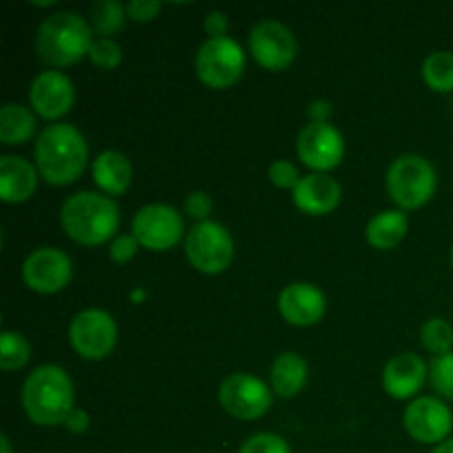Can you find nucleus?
<instances>
[{
  "instance_id": "1",
  "label": "nucleus",
  "mask_w": 453,
  "mask_h": 453,
  "mask_svg": "<svg viewBox=\"0 0 453 453\" xmlns=\"http://www.w3.org/2000/svg\"><path fill=\"white\" fill-rule=\"evenodd\" d=\"M88 146L82 133L71 124H51L35 142V166L40 177L53 186H66L87 168Z\"/></svg>"
},
{
  "instance_id": "2",
  "label": "nucleus",
  "mask_w": 453,
  "mask_h": 453,
  "mask_svg": "<svg viewBox=\"0 0 453 453\" xmlns=\"http://www.w3.org/2000/svg\"><path fill=\"white\" fill-rule=\"evenodd\" d=\"M75 394L69 374L58 365H42L31 372L22 388V407L31 423L53 427L66 423L73 407Z\"/></svg>"
},
{
  "instance_id": "3",
  "label": "nucleus",
  "mask_w": 453,
  "mask_h": 453,
  "mask_svg": "<svg viewBox=\"0 0 453 453\" xmlns=\"http://www.w3.org/2000/svg\"><path fill=\"white\" fill-rule=\"evenodd\" d=\"M60 217L66 234L82 246H100L113 237L119 226L118 203L97 193L71 195Z\"/></svg>"
},
{
  "instance_id": "4",
  "label": "nucleus",
  "mask_w": 453,
  "mask_h": 453,
  "mask_svg": "<svg viewBox=\"0 0 453 453\" xmlns=\"http://www.w3.org/2000/svg\"><path fill=\"white\" fill-rule=\"evenodd\" d=\"M91 27L80 13L58 12L40 25L35 49L51 66H69L82 60L91 47Z\"/></svg>"
},
{
  "instance_id": "5",
  "label": "nucleus",
  "mask_w": 453,
  "mask_h": 453,
  "mask_svg": "<svg viewBox=\"0 0 453 453\" xmlns=\"http://www.w3.org/2000/svg\"><path fill=\"white\" fill-rule=\"evenodd\" d=\"M388 193L405 211L420 208L436 193V171L420 155H403L388 171Z\"/></svg>"
},
{
  "instance_id": "6",
  "label": "nucleus",
  "mask_w": 453,
  "mask_h": 453,
  "mask_svg": "<svg viewBox=\"0 0 453 453\" xmlns=\"http://www.w3.org/2000/svg\"><path fill=\"white\" fill-rule=\"evenodd\" d=\"M243 49L233 38H208L195 58L199 80L211 88H228L243 73Z\"/></svg>"
},
{
  "instance_id": "7",
  "label": "nucleus",
  "mask_w": 453,
  "mask_h": 453,
  "mask_svg": "<svg viewBox=\"0 0 453 453\" xmlns=\"http://www.w3.org/2000/svg\"><path fill=\"white\" fill-rule=\"evenodd\" d=\"M233 237L217 221H202L186 237V257L199 273H224L233 261Z\"/></svg>"
},
{
  "instance_id": "8",
  "label": "nucleus",
  "mask_w": 453,
  "mask_h": 453,
  "mask_svg": "<svg viewBox=\"0 0 453 453\" xmlns=\"http://www.w3.org/2000/svg\"><path fill=\"white\" fill-rule=\"evenodd\" d=\"M69 339L80 357L88 361H100L113 352L118 327H115L113 317L104 310H84L71 323Z\"/></svg>"
},
{
  "instance_id": "9",
  "label": "nucleus",
  "mask_w": 453,
  "mask_h": 453,
  "mask_svg": "<svg viewBox=\"0 0 453 453\" xmlns=\"http://www.w3.org/2000/svg\"><path fill=\"white\" fill-rule=\"evenodd\" d=\"M184 233V219L166 203H149L133 217V237L149 250H168Z\"/></svg>"
},
{
  "instance_id": "10",
  "label": "nucleus",
  "mask_w": 453,
  "mask_h": 453,
  "mask_svg": "<svg viewBox=\"0 0 453 453\" xmlns=\"http://www.w3.org/2000/svg\"><path fill=\"white\" fill-rule=\"evenodd\" d=\"M219 401L230 416L242 420H257L273 405V394L264 380L250 374H233L221 383Z\"/></svg>"
},
{
  "instance_id": "11",
  "label": "nucleus",
  "mask_w": 453,
  "mask_h": 453,
  "mask_svg": "<svg viewBox=\"0 0 453 453\" xmlns=\"http://www.w3.org/2000/svg\"><path fill=\"white\" fill-rule=\"evenodd\" d=\"M250 53L265 69L283 71L295 62L296 38L283 22L261 20L250 31Z\"/></svg>"
},
{
  "instance_id": "12",
  "label": "nucleus",
  "mask_w": 453,
  "mask_h": 453,
  "mask_svg": "<svg viewBox=\"0 0 453 453\" xmlns=\"http://www.w3.org/2000/svg\"><path fill=\"white\" fill-rule=\"evenodd\" d=\"M296 153L305 166L314 171H330L343 159V135L330 122H310L296 137Z\"/></svg>"
},
{
  "instance_id": "13",
  "label": "nucleus",
  "mask_w": 453,
  "mask_h": 453,
  "mask_svg": "<svg viewBox=\"0 0 453 453\" xmlns=\"http://www.w3.org/2000/svg\"><path fill=\"white\" fill-rule=\"evenodd\" d=\"M71 274H73V264L58 248H38L22 264L25 283L31 290L42 292V295L62 290L71 281Z\"/></svg>"
},
{
  "instance_id": "14",
  "label": "nucleus",
  "mask_w": 453,
  "mask_h": 453,
  "mask_svg": "<svg viewBox=\"0 0 453 453\" xmlns=\"http://www.w3.org/2000/svg\"><path fill=\"white\" fill-rule=\"evenodd\" d=\"M31 106L44 119H58L66 115L73 106V82L60 71H44L31 82Z\"/></svg>"
},
{
  "instance_id": "15",
  "label": "nucleus",
  "mask_w": 453,
  "mask_h": 453,
  "mask_svg": "<svg viewBox=\"0 0 453 453\" xmlns=\"http://www.w3.org/2000/svg\"><path fill=\"white\" fill-rule=\"evenodd\" d=\"M405 427L414 441L441 442L451 432V414L442 401L423 396L411 403L405 411Z\"/></svg>"
},
{
  "instance_id": "16",
  "label": "nucleus",
  "mask_w": 453,
  "mask_h": 453,
  "mask_svg": "<svg viewBox=\"0 0 453 453\" xmlns=\"http://www.w3.org/2000/svg\"><path fill=\"white\" fill-rule=\"evenodd\" d=\"M279 312L292 326H314L326 314V296L310 283H292L279 295Z\"/></svg>"
},
{
  "instance_id": "17",
  "label": "nucleus",
  "mask_w": 453,
  "mask_h": 453,
  "mask_svg": "<svg viewBox=\"0 0 453 453\" xmlns=\"http://www.w3.org/2000/svg\"><path fill=\"white\" fill-rule=\"evenodd\" d=\"M296 208L308 215H327L341 202V184L326 173H310L292 190Z\"/></svg>"
},
{
  "instance_id": "18",
  "label": "nucleus",
  "mask_w": 453,
  "mask_h": 453,
  "mask_svg": "<svg viewBox=\"0 0 453 453\" xmlns=\"http://www.w3.org/2000/svg\"><path fill=\"white\" fill-rule=\"evenodd\" d=\"M425 376H427V367L423 358L411 352L398 354L385 365L383 388L389 396L410 398L423 388Z\"/></svg>"
},
{
  "instance_id": "19",
  "label": "nucleus",
  "mask_w": 453,
  "mask_h": 453,
  "mask_svg": "<svg viewBox=\"0 0 453 453\" xmlns=\"http://www.w3.org/2000/svg\"><path fill=\"white\" fill-rule=\"evenodd\" d=\"M38 188L35 166L25 157L4 155L0 157V197L7 203L27 202Z\"/></svg>"
},
{
  "instance_id": "20",
  "label": "nucleus",
  "mask_w": 453,
  "mask_h": 453,
  "mask_svg": "<svg viewBox=\"0 0 453 453\" xmlns=\"http://www.w3.org/2000/svg\"><path fill=\"white\" fill-rule=\"evenodd\" d=\"M93 180L104 193L122 195L133 180L131 162L118 150H104L93 162Z\"/></svg>"
},
{
  "instance_id": "21",
  "label": "nucleus",
  "mask_w": 453,
  "mask_h": 453,
  "mask_svg": "<svg viewBox=\"0 0 453 453\" xmlns=\"http://www.w3.org/2000/svg\"><path fill=\"white\" fill-rule=\"evenodd\" d=\"M407 228H410V219H407L405 212L383 211L376 217H372L365 234L372 248H376V250H389V248H396L405 239Z\"/></svg>"
},
{
  "instance_id": "22",
  "label": "nucleus",
  "mask_w": 453,
  "mask_h": 453,
  "mask_svg": "<svg viewBox=\"0 0 453 453\" xmlns=\"http://www.w3.org/2000/svg\"><path fill=\"white\" fill-rule=\"evenodd\" d=\"M305 379H308V365L303 358L295 352H286L277 357L273 372H270V380H273V389L281 398H292L303 389Z\"/></svg>"
},
{
  "instance_id": "23",
  "label": "nucleus",
  "mask_w": 453,
  "mask_h": 453,
  "mask_svg": "<svg viewBox=\"0 0 453 453\" xmlns=\"http://www.w3.org/2000/svg\"><path fill=\"white\" fill-rule=\"evenodd\" d=\"M35 131V118L27 106L4 104L0 111V142L7 146L22 144Z\"/></svg>"
},
{
  "instance_id": "24",
  "label": "nucleus",
  "mask_w": 453,
  "mask_h": 453,
  "mask_svg": "<svg viewBox=\"0 0 453 453\" xmlns=\"http://www.w3.org/2000/svg\"><path fill=\"white\" fill-rule=\"evenodd\" d=\"M423 78L429 88L441 93L453 91V53L434 51L423 62Z\"/></svg>"
},
{
  "instance_id": "25",
  "label": "nucleus",
  "mask_w": 453,
  "mask_h": 453,
  "mask_svg": "<svg viewBox=\"0 0 453 453\" xmlns=\"http://www.w3.org/2000/svg\"><path fill=\"white\" fill-rule=\"evenodd\" d=\"M124 13H127V7L118 0H97L91 4L88 20L100 35H113L122 29Z\"/></svg>"
},
{
  "instance_id": "26",
  "label": "nucleus",
  "mask_w": 453,
  "mask_h": 453,
  "mask_svg": "<svg viewBox=\"0 0 453 453\" xmlns=\"http://www.w3.org/2000/svg\"><path fill=\"white\" fill-rule=\"evenodd\" d=\"M29 361V343L18 332H3L0 339V367L4 372L20 370Z\"/></svg>"
},
{
  "instance_id": "27",
  "label": "nucleus",
  "mask_w": 453,
  "mask_h": 453,
  "mask_svg": "<svg viewBox=\"0 0 453 453\" xmlns=\"http://www.w3.org/2000/svg\"><path fill=\"white\" fill-rule=\"evenodd\" d=\"M420 339H423L425 348L436 354V357L449 354L453 348V330L449 323L442 321V319H429L423 326Z\"/></svg>"
},
{
  "instance_id": "28",
  "label": "nucleus",
  "mask_w": 453,
  "mask_h": 453,
  "mask_svg": "<svg viewBox=\"0 0 453 453\" xmlns=\"http://www.w3.org/2000/svg\"><path fill=\"white\" fill-rule=\"evenodd\" d=\"M429 376H432L434 389L453 401V352L434 358L429 365Z\"/></svg>"
},
{
  "instance_id": "29",
  "label": "nucleus",
  "mask_w": 453,
  "mask_h": 453,
  "mask_svg": "<svg viewBox=\"0 0 453 453\" xmlns=\"http://www.w3.org/2000/svg\"><path fill=\"white\" fill-rule=\"evenodd\" d=\"M88 58L102 69H115L122 62V49L111 38H96L88 47Z\"/></svg>"
},
{
  "instance_id": "30",
  "label": "nucleus",
  "mask_w": 453,
  "mask_h": 453,
  "mask_svg": "<svg viewBox=\"0 0 453 453\" xmlns=\"http://www.w3.org/2000/svg\"><path fill=\"white\" fill-rule=\"evenodd\" d=\"M239 453H290V447L277 434H257L243 442Z\"/></svg>"
},
{
  "instance_id": "31",
  "label": "nucleus",
  "mask_w": 453,
  "mask_h": 453,
  "mask_svg": "<svg viewBox=\"0 0 453 453\" xmlns=\"http://www.w3.org/2000/svg\"><path fill=\"white\" fill-rule=\"evenodd\" d=\"M268 175H270V180H273V184L279 186V188L295 190V186L299 184V180H301L296 166L292 162H288V159H277V162L270 166Z\"/></svg>"
},
{
  "instance_id": "32",
  "label": "nucleus",
  "mask_w": 453,
  "mask_h": 453,
  "mask_svg": "<svg viewBox=\"0 0 453 453\" xmlns=\"http://www.w3.org/2000/svg\"><path fill=\"white\" fill-rule=\"evenodd\" d=\"M137 246H140V242L133 234H122L111 243V259L118 261V264H127L135 257Z\"/></svg>"
},
{
  "instance_id": "33",
  "label": "nucleus",
  "mask_w": 453,
  "mask_h": 453,
  "mask_svg": "<svg viewBox=\"0 0 453 453\" xmlns=\"http://www.w3.org/2000/svg\"><path fill=\"white\" fill-rule=\"evenodd\" d=\"M212 211V199L211 195L203 193V190H195L186 197V212L195 219H206Z\"/></svg>"
},
{
  "instance_id": "34",
  "label": "nucleus",
  "mask_w": 453,
  "mask_h": 453,
  "mask_svg": "<svg viewBox=\"0 0 453 453\" xmlns=\"http://www.w3.org/2000/svg\"><path fill=\"white\" fill-rule=\"evenodd\" d=\"M162 9V3H150V0H131L127 4V16L137 22H149L153 20L155 13Z\"/></svg>"
},
{
  "instance_id": "35",
  "label": "nucleus",
  "mask_w": 453,
  "mask_h": 453,
  "mask_svg": "<svg viewBox=\"0 0 453 453\" xmlns=\"http://www.w3.org/2000/svg\"><path fill=\"white\" fill-rule=\"evenodd\" d=\"M206 34L211 38H226V31H228V16L224 12H211L206 16Z\"/></svg>"
},
{
  "instance_id": "36",
  "label": "nucleus",
  "mask_w": 453,
  "mask_h": 453,
  "mask_svg": "<svg viewBox=\"0 0 453 453\" xmlns=\"http://www.w3.org/2000/svg\"><path fill=\"white\" fill-rule=\"evenodd\" d=\"M65 425H66V429H69V432L82 434V432H87L88 425H91V420H88L87 411L78 410V407H75V410L69 414V418H66Z\"/></svg>"
},
{
  "instance_id": "37",
  "label": "nucleus",
  "mask_w": 453,
  "mask_h": 453,
  "mask_svg": "<svg viewBox=\"0 0 453 453\" xmlns=\"http://www.w3.org/2000/svg\"><path fill=\"white\" fill-rule=\"evenodd\" d=\"M308 113H310V118H312V122H327V115L332 113V104L330 102L317 100L310 104Z\"/></svg>"
},
{
  "instance_id": "38",
  "label": "nucleus",
  "mask_w": 453,
  "mask_h": 453,
  "mask_svg": "<svg viewBox=\"0 0 453 453\" xmlns=\"http://www.w3.org/2000/svg\"><path fill=\"white\" fill-rule=\"evenodd\" d=\"M432 453H453V441L442 442V445H438L436 449H434Z\"/></svg>"
},
{
  "instance_id": "39",
  "label": "nucleus",
  "mask_w": 453,
  "mask_h": 453,
  "mask_svg": "<svg viewBox=\"0 0 453 453\" xmlns=\"http://www.w3.org/2000/svg\"><path fill=\"white\" fill-rule=\"evenodd\" d=\"M0 453H13L12 451V445H9V438L7 436L0 438Z\"/></svg>"
},
{
  "instance_id": "40",
  "label": "nucleus",
  "mask_w": 453,
  "mask_h": 453,
  "mask_svg": "<svg viewBox=\"0 0 453 453\" xmlns=\"http://www.w3.org/2000/svg\"><path fill=\"white\" fill-rule=\"evenodd\" d=\"M451 265H453V248H451Z\"/></svg>"
}]
</instances>
